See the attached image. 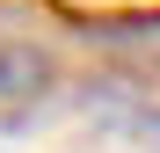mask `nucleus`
<instances>
[{"mask_svg":"<svg viewBox=\"0 0 160 153\" xmlns=\"http://www.w3.org/2000/svg\"><path fill=\"white\" fill-rule=\"evenodd\" d=\"M44 88H51V51L22 44V37H0V102H37Z\"/></svg>","mask_w":160,"mask_h":153,"instance_id":"nucleus-1","label":"nucleus"}]
</instances>
